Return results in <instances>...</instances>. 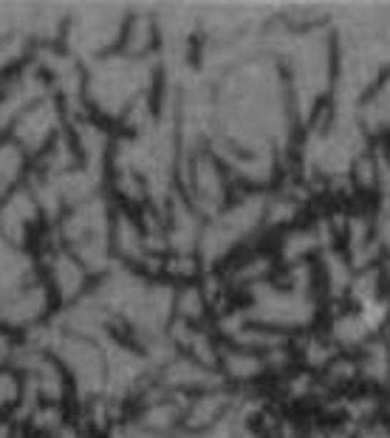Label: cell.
<instances>
[{"instance_id":"15","label":"cell","mask_w":390,"mask_h":438,"mask_svg":"<svg viewBox=\"0 0 390 438\" xmlns=\"http://www.w3.org/2000/svg\"><path fill=\"white\" fill-rule=\"evenodd\" d=\"M175 311L184 317V320H195L201 314V294L195 289H184L175 300Z\"/></svg>"},{"instance_id":"3","label":"cell","mask_w":390,"mask_h":438,"mask_svg":"<svg viewBox=\"0 0 390 438\" xmlns=\"http://www.w3.org/2000/svg\"><path fill=\"white\" fill-rule=\"evenodd\" d=\"M57 136H60V108L51 96L34 102L11 125V139L26 147V153H46Z\"/></svg>"},{"instance_id":"10","label":"cell","mask_w":390,"mask_h":438,"mask_svg":"<svg viewBox=\"0 0 390 438\" xmlns=\"http://www.w3.org/2000/svg\"><path fill=\"white\" fill-rule=\"evenodd\" d=\"M26 161L29 153L20 142H14L11 136L0 139V190L14 187L20 181V175L26 173Z\"/></svg>"},{"instance_id":"9","label":"cell","mask_w":390,"mask_h":438,"mask_svg":"<svg viewBox=\"0 0 390 438\" xmlns=\"http://www.w3.org/2000/svg\"><path fill=\"white\" fill-rule=\"evenodd\" d=\"M26 376H31V379L37 382L43 402L57 404V402L63 399V393H66V367L60 365V362H57L51 354H48V357H43V360H40V365L34 367L31 373H26Z\"/></svg>"},{"instance_id":"17","label":"cell","mask_w":390,"mask_h":438,"mask_svg":"<svg viewBox=\"0 0 390 438\" xmlns=\"http://www.w3.org/2000/svg\"><path fill=\"white\" fill-rule=\"evenodd\" d=\"M111 438H128V436H125V430H119V433H113Z\"/></svg>"},{"instance_id":"7","label":"cell","mask_w":390,"mask_h":438,"mask_svg":"<svg viewBox=\"0 0 390 438\" xmlns=\"http://www.w3.org/2000/svg\"><path fill=\"white\" fill-rule=\"evenodd\" d=\"M111 249L116 258L128 263H145L150 260V246L148 235L139 229V223L128 213H113L111 215Z\"/></svg>"},{"instance_id":"8","label":"cell","mask_w":390,"mask_h":438,"mask_svg":"<svg viewBox=\"0 0 390 438\" xmlns=\"http://www.w3.org/2000/svg\"><path fill=\"white\" fill-rule=\"evenodd\" d=\"M156 40L153 20L148 14H133L122 23V37H119V54L128 60H142Z\"/></svg>"},{"instance_id":"14","label":"cell","mask_w":390,"mask_h":438,"mask_svg":"<svg viewBox=\"0 0 390 438\" xmlns=\"http://www.w3.org/2000/svg\"><path fill=\"white\" fill-rule=\"evenodd\" d=\"M20 387H23V379H17L9 370H0V410L9 407V404H17Z\"/></svg>"},{"instance_id":"13","label":"cell","mask_w":390,"mask_h":438,"mask_svg":"<svg viewBox=\"0 0 390 438\" xmlns=\"http://www.w3.org/2000/svg\"><path fill=\"white\" fill-rule=\"evenodd\" d=\"M26 37L23 34H11L6 40H0V73H6L23 54H26Z\"/></svg>"},{"instance_id":"18","label":"cell","mask_w":390,"mask_h":438,"mask_svg":"<svg viewBox=\"0 0 390 438\" xmlns=\"http://www.w3.org/2000/svg\"><path fill=\"white\" fill-rule=\"evenodd\" d=\"M37 438H57V436H37Z\"/></svg>"},{"instance_id":"1","label":"cell","mask_w":390,"mask_h":438,"mask_svg":"<svg viewBox=\"0 0 390 438\" xmlns=\"http://www.w3.org/2000/svg\"><path fill=\"white\" fill-rule=\"evenodd\" d=\"M102 66L96 73L88 79V96L111 111V113H125L130 108V102H136L142 96V60H128V57H116V60H99Z\"/></svg>"},{"instance_id":"5","label":"cell","mask_w":390,"mask_h":438,"mask_svg":"<svg viewBox=\"0 0 390 438\" xmlns=\"http://www.w3.org/2000/svg\"><path fill=\"white\" fill-rule=\"evenodd\" d=\"M37 215H40V207L34 201V193L31 190H14L0 204V240L23 249Z\"/></svg>"},{"instance_id":"12","label":"cell","mask_w":390,"mask_h":438,"mask_svg":"<svg viewBox=\"0 0 390 438\" xmlns=\"http://www.w3.org/2000/svg\"><path fill=\"white\" fill-rule=\"evenodd\" d=\"M29 424H31V430H37L40 436H57V433L66 427L60 404H48V402H43V404L37 407V413L29 419Z\"/></svg>"},{"instance_id":"4","label":"cell","mask_w":390,"mask_h":438,"mask_svg":"<svg viewBox=\"0 0 390 438\" xmlns=\"http://www.w3.org/2000/svg\"><path fill=\"white\" fill-rule=\"evenodd\" d=\"M51 308V286L43 280L0 300V322L9 328H34Z\"/></svg>"},{"instance_id":"11","label":"cell","mask_w":390,"mask_h":438,"mask_svg":"<svg viewBox=\"0 0 390 438\" xmlns=\"http://www.w3.org/2000/svg\"><path fill=\"white\" fill-rule=\"evenodd\" d=\"M175 419H178V407L170 404L167 399H161V402H150L145 407V413L139 419V427H145L150 433H164V430H170L175 424Z\"/></svg>"},{"instance_id":"2","label":"cell","mask_w":390,"mask_h":438,"mask_svg":"<svg viewBox=\"0 0 390 438\" xmlns=\"http://www.w3.org/2000/svg\"><path fill=\"white\" fill-rule=\"evenodd\" d=\"M51 354L66 367V373L74 376L77 390L82 396H102L105 393L108 367H105V351L96 340H85V337L60 331Z\"/></svg>"},{"instance_id":"6","label":"cell","mask_w":390,"mask_h":438,"mask_svg":"<svg viewBox=\"0 0 390 438\" xmlns=\"http://www.w3.org/2000/svg\"><path fill=\"white\" fill-rule=\"evenodd\" d=\"M48 277H51V292L57 294L60 302H77L91 272L79 263V258L71 249H60L48 258Z\"/></svg>"},{"instance_id":"16","label":"cell","mask_w":390,"mask_h":438,"mask_svg":"<svg viewBox=\"0 0 390 438\" xmlns=\"http://www.w3.org/2000/svg\"><path fill=\"white\" fill-rule=\"evenodd\" d=\"M57 438H82V436H79L74 427H68V424H66V427H63V430L57 433Z\"/></svg>"},{"instance_id":"19","label":"cell","mask_w":390,"mask_h":438,"mask_svg":"<svg viewBox=\"0 0 390 438\" xmlns=\"http://www.w3.org/2000/svg\"><path fill=\"white\" fill-rule=\"evenodd\" d=\"M0 193H3V190H0Z\"/></svg>"}]
</instances>
